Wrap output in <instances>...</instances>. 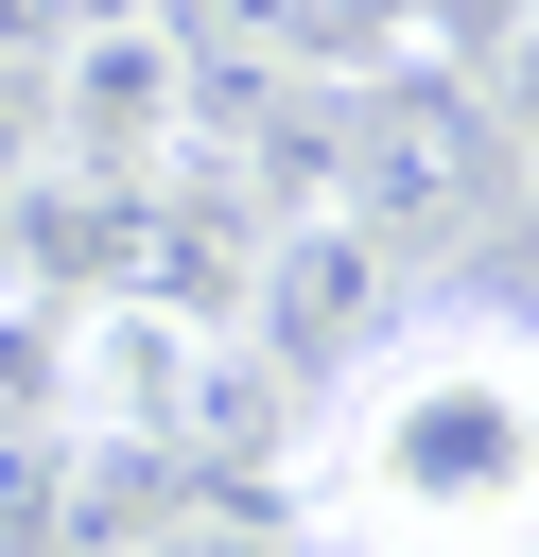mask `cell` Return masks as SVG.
<instances>
[{"instance_id":"1","label":"cell","mask_w":539,"mask_h":557,"mask_svg":"<svg viewBox=\"0 0 539 557\" xmlns=\"http://www.w3.org/2000/svg\"><path fill=\"white\" fill-rule=\"evenodd\" d=\"M313 557H539V313H400L313 383L296 435Z\"/></svg>"},{"instance_id":"2","label":"cell","mask_w":539,"mask_h":557,"mask_svg":"<svg viewBox=\"0 0 539 557\" xmlns=\"http://www.w3.org/2000/svg\"><path fill=\"white\" fill-rule=\"evenodd\" d=\"M487 191H504V122H487L469 70H365V87L330 104V191H313V209H348L383 261L469 244Z\"/></svg>"},{"instance_id":"4","label":"cell","mask_w":539,"mask_h":557,"mask_svg":"<svg viewBox=\"0 0 539 557\" xmlns=\"http://www.w3.org/2000/svg\"><path fill=\"white\" fill-rule=\"evenodd\" d=\"M243 313H261V348H278V366H313V383H330V366H365V348H383L417 296L383 278V244H365L348 209H296V226H261Z\"/></svg>"},{"instance_id":"5","label":"cell","mask_w":539,"mask_h":557,"mask_svg":"<svg viewBox=\"0 0 539 557\" xmlns=\"http://www.w3.org/2000/svg\"><path fill=\"white\" fill-rule=\"evenodd\" d=\"M539 0H417V35H435V70H487L504 35H522Z\"/></svg>"},{"instance_id":"3","label":"cell","mask_w":539,"mask_h":557,"mask_svg":"<svg viewBox=\"0 0 539 557\" xmlns=\"http://www.w3.org/2000/svg\"><path fill=\"white\" fill-rule=\"evenodd\" d=\"M226 331L209 313H156V296H122V278H87L70 313H52V435H87V453H209L226 435Z\"/></svg>"}]
</instances>
